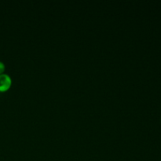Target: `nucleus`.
<instances>
[{
    "instance_id": "obj_2",
    "label": "nucleus",
    "mask_w": 161,
    "mask_h": 161,
    "mask_svg": "<svg viewBox=\"0 0 161 161\" xmlns=\"http://www.w3.org/2000/svg\"><path fill=\"white\" fill-rule=\"evenodd\" d=\"M5 68H6V66H5L4 63L0 61V74L3 73V72L5 71Z\"/></svg>"
},
{
    "instance_id": "obj_1",
    "label": "nucleus",
    "mask_w": 161,
    "mask_h": 161,
    "mask_svg": "<svg viewBox=\"0 0 161 161\" xmlns=\"http://www.w3.org/2000/svg\"><path fill=\"white\" fill-rule=\"evenodd\" d=\"M12 84V80L8 74H0V91L4 92L9 90Z\"/></svg>"
}]
</instances>
